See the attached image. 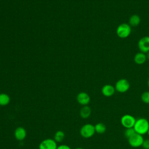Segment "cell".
Returning a JSON list of instances; mask_svg holds the SVG:
<instances>
[{"label": "cell", "instance_id": "obj_1", "mask_svg": "<svg viewBox=\"0 0 149 149\" xmlns=\"http://www.w3.org/2000/svg\"><path fill=\"white\" fill-rule=\"evenodd\" d=\"M133 128L136 133L141 135L147 134L149 129V121L144 118H140L136 119Z\"/></svg>", "mask_w": 149, "mask_h": 149}, {"label": "cell", "instance_id": "obj_2", "mask_svg": "<svg viewBox=\"0 0 149 149\" xmlns=\"http://www.w3.org/2000/svg\"><path fill=\"white\" fill-rule=\"evenodd\" d=\"M95 133L94 125L91 123L84 124L80 129V134L81 136L85 139H88L93 137Z\"/></svg>", "mask_w": 149, "mask_h": 149}, {"label": "cell", "instance_id": "obj_3", "mask_svg": "<svg viewBox=\"0 0 149 149\" xmlns=\"http://www.w3.org/2000/svg\"><path fill=\"white\" fill-rule=\"evenodd\" d=\"M131 33V26L127 23L119 24L116 29V34L121 38H125L129 36Z\"/></svg>", "mask_w": 149, "mask_h": 149}, {"label": "cell", "instance_id": "obj_4", "mask_svg": "<svg viewBox=\"0 0 149 149\" xmlns=\"http://www.w3.org/2000/svg\"><path fill=\"white\" fill-rule=\"evenodd\" d=\"M144 139L143 135L136 133L132 136L127 139L129 144L133 148H138L141 147Z\"/></svg>", "mask_w": 149, "mask_h": 149}, {"label": "cell", "instance_id": "obj_5", "mask_svg": "<svg viewBox=\"0 0 149 149\" xmlns=\"http://www.w3.org/2000/svg\"><path fill=\"white\" fill-rule=\"evenodd\" d=\"M130 83L129 81L125 79L118 80L115 85V88L116 91L120 93H126L130 88Z\"/></svg>", "mask_w": 149, "mask_h": 149}, {"label": "cell", "instance_id": "obj_6", "mask_svg": "<svg viewBox=\"0 0 149 149\" xmlns=\"http://www.w3.org/2000/svg\"><path fill=\"white\" fill-rule=\"evenodd\" d=\"M136 119L132 115L125 114L120 118V123L125 128L133 127Z\"/></svg>", "mask_w": 149, "mask_h": 149}, {"label": "cell", "instance_id": "obj_7", "mask_svg": "<svg viewBox=\"0 0 149 149\" xmlns=\"http://www.w3.org/2000/svg\"><path fill=\"white\" fill-rule=\"evenodd\" d=\"M58 146L56 142L52 139L43 140L39 144V149H56Z\"/></svg>", "mask_w": 149, "mask_h": 149}, {"label": "cell", "instance_id": "obj_8", "mask_svg": "<svg viewBox=\"0 0 149 149\" xmlns=\"http://www.w3.org/2000/svg\"><path fill=\"white\" fill-rule=\"evenodd\" d=\"M138 48L143 53L149 52V36H145L140 38L138 42Z\"/></svg>", "mask_w": 149, "mask_h": 149}, {"label": "cell", "instance_id": "obj_9", "mask_svg": "<svg viewBox=\"0 0 149 149\" xmlns=\"http://www.w3.org/2000/svg\"><path fill=\"white\" fill-rule=\"evenodd\" d=\"M79 104L81 105H87L90 101V97L89 95L85 92H81L79 93L76 97Z\"/></svg>", "mask_w": 149, "mask_h": 149}, {"label": "cell", "instance_id": "obj_10", "mask_svg": "<svg viewBox=\"0 0 149 149\" xmlns=\"http://www.w3.org/2000/svg\"><path fill=\"white\" fill-rule=\"evenodd\" d=\"M27 135L26 129L21 126L17 127L14 132V136L18 141H22L24 140Z\"/></svg>", "mask_w": 149, "mask_h": 149}, {"label": "cell", "instance_id": "obj_11", "mask_svg": "<svg viewBox=\"0 0 149 149\" xmlns=\"http://www.w3.org/2000/svg\"><path fill=\"white\" fill-rule=\"evenodd\" d=\"M115 91V86H113L111 84H105L102 87L101 89L102 94L107 97L112 96L114 94Z\"/></svg>", "mask_w": 149, "mask_h": 149}, {"label": "cell", "instance_id": "obj_12", "mask_svg": "<svg viewBox=\"0 0 149 149\" xmlns=\"http://www.w3.org/2000/svg\"><path fill=\"white\" fill-rule=\"evenodd\" d=\"M147 60L146 55L141 52L137 53L134 57V61L137 65H142L145 63Z\"/></svg>", "mask_w": 149, "mask_h": 149}, {"label": "cell", "instance_id": "obj_13", "mask_svg": "<svg viewBox=\"0 0 149 149\" xmlns=\"http://www.w3.org/2000/svg\"><path fill=\"white\" fill-rule=\"evenodd\" d=\"M91 113V109L88 105L83 106L80 110L79 114L80 116L83 119L88 118Z\"/></svg>", "mask_w": 149, "mask_h": 149}, {"label": "cell", "instance_id": "obj_14", "mask_svg": "<svg viewBox=\"0 0 149 149\" xmlns=\"http://www.w3.org/2000/svg\"><path fill=\"white\" fill-rule=\"evenodd\" d=\"M140 17L137 15H132L129 20V24L132 27L137 26L140 23Z\"/></svg>", "mask_w": 149, "mask_h": 149}, {"label": "cell", "instance_id": "obj_15", "mask_svg": "<svg viewBox=\"0 0 149 149\" xmlns=\"http://www.w3.org/2000/svg\"><path fill=\"white\" fill-rule=\"evenodd\" d=\"M95 131V133L98 134H103L107 130V127L106 125L101 122H99L96 123L94 125Z\"/></svg>", "mask_w": 149, "mask_h": 149}, {"label": "cell", "instance_id": "obj_16", "mask_svg": "<svg viewBox=\"0 0 149 149\" xmlns=\"http://www.w3.org/2000/svg\"><path fill=\"white\" fill-rule=\"evenodd\" d=\"M10 102L9 96L5 93L0 94V105L5 106Z\"/></svg>", "mask_w": 149, "mask_h": 149}, {"label": "cell", "instance_id": "obj_17", "mask_svg": "<svg viewBox=\"0 0 149 149\" xmlns=\"http://www.w3.org/2000/svg\"><path fill=\"white\" fill-rule=\"evenodd\" d=\"M65 138V133L62 130H58L54 135V140L57 143H60L63 141Z\"/></svg>", "mask_w": 149, "mask_h": 149}, {"label": "cell", "instance_id": "obj_18", "mask_svg": "<svg viewBox=\"0 0 149 149\" xmlns=\"http://www.w3.org/2000/svg\"><path fill=\"white\" fill-rule=\"evenodd\" d=\"M135 133H136V132L133 127L126 128V129H125V130L124 132V135L127 139L129 138H130L131 136H132Z\"/></svg>", "mask_w": 149, "mask_h": 149}, {"label": "cell", "instance_id": "obj_19", "mask_svg": "<svg viewBox=\"0 0 149 149\" xmlns=\"http://www.w3.org/2000/svg\"><path fill=\"white\" fill-rule=\"evenodd\" d=\"M141 100L144 104H149V91H144L141 95Z\"/></svg>", "mask_w": 149, "mask_h": 149}, {"label": "cell", "instance_id": "obj_20", "mask_svg": "<svg viewBox=\"0 0 149 149\" xmlns=\"http://www.w3.org/2000/svg\"><path fill=\"white\" fill-rule=\"evenodd\" d=\"M141 147L144 149H149V139H144Z\"/></svg>", "mask_w": 149, "mask_h": 149}, {"label": "cell", "instance_id": "obj_21", "mask_svg": "<svg viewBox=\"0 0 149 149\" xmlns=\"http://www.w3.org/2000/svg\"><path fill=\"white\" fill-rule=\"evenodd\" d=\"M56 149H71V148L66 144H61L57 147Z\"/></svg>", "mask_w": 149, "mask_h": 149}, {"label": "cell", "instance_id": "obj_22", "mask_svg": "<svg viewBox=\"0 0 149 149\" xmlns=\"http://www.w3.org/2000/svg\"><path fill=\"white\" fill-rule=\"evenodd\" d=\"M146 57H147V59H149V52H147V54L146 55Z\"/></svg>", "mask_w": 149, "mask_h": 149}, {"label": "cell", "instance_id": "obj_23", "mask_svg": "<svg viewBox=\"0 0 149 149\" xmlns=\"http://www.w3.org/2000/svg\"><path fill=\"white\" fill-rule=\"evenodd\" d=\"M147 86H148V87L149 88V78H148V79L147 80Z\"/></svg>", "mask_w": 149, "mask_h": 149}, {"label": "cell", "instance_id": "obj_24", "mask_svg": "<svg viewBox=\"0 0 149 149\" xmlns=\"http://www.w3.org/2000/svg\"><path fill=\"white\" fill-rule=\"evenodd\" d=\"M74 149H83V148H81V147H77V148H75Z\"/></svg>", "mask_w": 149, "mask_h": 149}, {"label": "cell", "instance_id": "obj_25", "mask_svg": "<svg viewBox=\"0 0 149 149\" xmlns=\"http://www.w3.org/2000/svg\"><path fill=\"white\" fill-rule=\"evenodd\" d=\"M147 134L149 136V129L148 130V131H147Z\"/></svg>", "mask_w": 149, "mask_h": 149}]
</instances>
